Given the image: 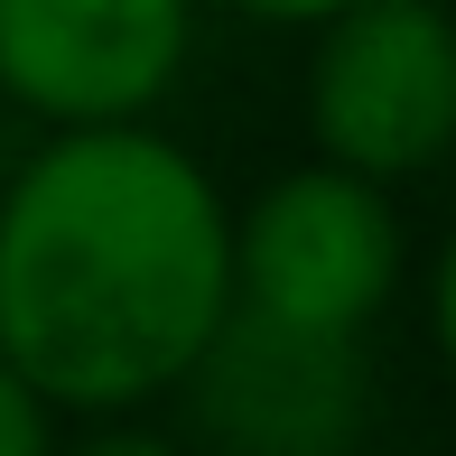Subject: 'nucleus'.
Wrapping results in <instances>:
<instances>
[{
	"label": "nucleus",
	"mask_w": 456,
	"mask_h": 456,
	"mask_svg": "<svg viewBox=\"0 0 456 456\" xmlns=\"http://www.w3.org/2000/svg\"><path fill=\"white\" fill-rule=\"evenodd\" d=\"M233 307V205L150 121L56 131L0 196V354L56 410L168 401Z\"/></svg>",
	"instance_id": "1"
},
{
	"label": "nucleus",
	"mask_w": 456,
	"mask_h": 456,
	"mask_svg": "<svg viewBox=\"0 0 456 456\" xmlns=\"http://www.w3.org/2000/svg\"><path fill=\"white\" fill-rule=\"evenodd\" d=\"M307 47V140L372 186L456 159V10L447 0H354Z\"/></svg>",
	"instance_id": "2"
},
{
	"label": "nucleus",
	"mask_w": 456,
	"mask_h": 456,
	"mask_svg": "<svg viewBox=\"0 0 456 456\" xmlns=\"http://www.w3.org/2000/svg\"><path fill=\"white\" fill-rule=\"evenodd\" d=\"M410 271V233L391 186H372L336 159L271 177L233 215V307H261L280 326L317 336H372Z\"/></svg>",
	"instance_id": "3"
},
{
	"label": "nucleus",
	"mask_w": 456,
	"mask_h": 456,
	"mask_svg": "<svg viewBox=\"0 0 456 456\" xmlns=\"http://www.w3.org/2000/svg\"><path fill=\"white\" fill-rule=\"evenodd\" d=\"M177 401L205 456H354L372 419V363L363 336H317L261 307H224Z\"/></svg>",
	"instance_id": "4"
},
{
	"label": "nucleus",
	"mask_w": 456,
	"mask_h": 456,
	"mask_svg": "<svg viewBox=\"0 0 456 456\" xmlns=\"http://www.w3.org/2000/svg\"><path fill=\"white\" fill-rule=\"evenodd\" d=\"M196 56V0H0V94L56 131L150 121Z\"/></svg>",
	"instance_id": "5"
},
{
	"label": "nucleus",
	"mask_w": 456,
	"mask_h": 456,
	"mask_svg": "<svg viewBox=\"0 0 456 456\" xmlns=\"http://www.w3.org/2000/svg\"><path fill=\"white\" fill-rule=\"evenodd\" d=\"M0 456H56V401L0 354Z\"/></svg>",
	"instance_id": "6"
},
{
	"label": "nucleus",
	"mask_w": 456,
	"mask_h": 456,
	"mask_svg": "<svg viewBox=\"0 0 456 456\" xmlns=\"http://www.w3.org/2000/svg\"><path fill=\"white\" fill-rule=\"evenodd\" d=\"M428 345H438V363H447V382H456V224H447L438 261H428Z\"/></svg>",
	"instance_id": "7"
},
{
	"label": "nucleus",
	"mask_w": 456,
	"mask_h": 456,
	"mask_svg": "<svg viewBox=\"0 0 456 456\" xmlns=\"http://www.w3.org/2000/svg\"><path fill=\"white\" fill-rule=\"evenodd\" d=\"M196 10H224V19H252V28H317V19L354 10V0H196Z\"/></svg>",
	"instance_id": "8"
},
{
	"label": "nucleus",
	"mask_w": 456,
	"mask_h": 456,
	"mask_svg": "<svg viewBox=\"0 0 456 456\" xmlns=\"http://www.w3.org/2000/svg\"><path fill=\"white\" fill-rule=\"evenodd\" d=\"M56 456H186L177 438H159V428H131V419H102L94 438H75V447H56Z\"/></svg>",
	"instance_id": "9"
},
{
	"label": "nucleus",
	"mask_w": 456,
	"mask_h": 456,
	"mask_svg": "<svg viewBox=\"0 0 456 456\" xmlns=\"http://www.w3.org/2000/svg\"><path fill=\"white\" fill-rule=\"evenodd\" d=\"M354 456H363V447H354Z\"/></svg>",
	"instance_id": "10"
}]
</instances>
